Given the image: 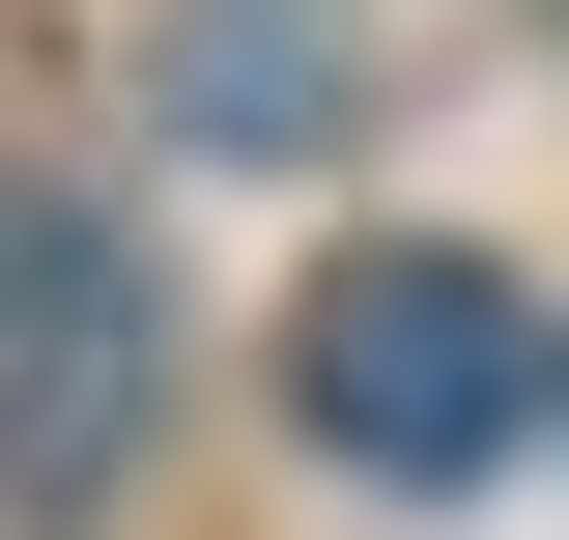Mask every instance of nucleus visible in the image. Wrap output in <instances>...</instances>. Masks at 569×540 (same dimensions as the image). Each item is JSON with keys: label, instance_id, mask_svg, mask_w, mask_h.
Listing matches in <instances>:
<instances>
[{"label": "nucleus", "instance_id": "2", "mask_svg": "<svg viewBox=\"0 0 569 540\" xmlns=\"http://www.w3.org/2000/svg\"><path fill=\"white\" fill-rule=\"evenodd\" d=\"M142 456V257L0 171V512H86Z\"/></svg>", "mask_w": 569, "mask_h": 540}, {"label": "nucleus", "instance_id": "3", "mask_svg": "<svg viewBox=\"0 0 569 540\" xmlns=\"http://www.w3.org/2000/svg\"><path fill=\"white\" fill-rule=\"evenodd\" d=\"M171 114L200 142H342V29H313V0H200V29H171Z\"/></svg>", "mask_w": 569, "mask_h": 540}, {"label": "nucleus", "instance_id": "1", "mask_svg": "<svg viewBox=\"0 0 569 540\" xmlns=\"http://www.w3.org/2000/svg\"><path fill=\"white\" fill-rule=\"evenodd\" d=\"M284 399H313V456L342 483H485L512 427H541V313H512V257H342L313 284V341H284Z\"/></svg>", "mask_w": 569, "mask_h": 540}]
</instances>
